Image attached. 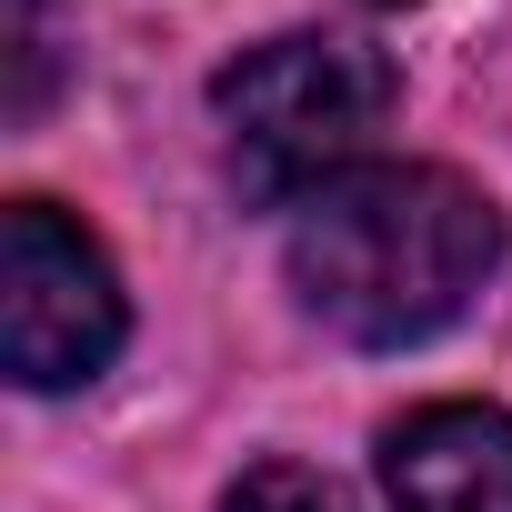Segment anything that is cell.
Listing matches in <instances>:
<instances>
[{"mask_svg": "<svg viewBox=\"0 0 512 512\" xmlns=\"http://www.w3.org/2000/svg\"><path fill=\"white\" fill-rule=\"evenodd\" d=\"M502 262V211L442 161H362L292 211V292L342 342H432Z\"/></svg>", "mask_w": 512, "mask_h": 512, "instance_id": "6da1fadb", "label": "cell"}, {"mask_svg": "<svg viewBox=\"0 0 512 512\" xmlns=\"http://www.w3.org/2000/svg\"><path fill=\"white\" fill-rule=\"evenodd\" d=\"M221 131H231V171L251 201H312L322 181L362 171L372 131L392 121L402 81L372 41H332V31H292L262 41L221 71Z\"/></svg>", "mask_w": 512, "mask_h": 512, "instance_id": "7a4b0ae2", "label": "cell"}, {"mask_svg": "<svg viewBox=\"0 0 512 512\" xmlns=\"http://www.w3.org/2000/svg\"><path fill=\"white\" fill-rule=\"evenodd\" d=\"M121 282L101 262V241L51 211V201H11L0 211V362L21 392H71L121 352Z\"/></svg>", "mask_w": 512, "mask_h": 512, "instance_id": "3957f363", "label": "cell"}, {"mask_svg": "<svg viewBox=\"0 0 512 512\" xmlns=\"http://www.w3.org/2000/svg\"><path fill=\"white\" fill-rule=\"evenodd\" d=\"M392 512H512V412L502 402H422L382 432Z\"/></svg>", "mask_w": 512, "mask_h": 512, "instance_id": "277c9868", "label": "cell"}, {"mask_svg": "<svg viewBox=\"0 0 512 512\" xmlns=\"http://www.w3.org/2000/svg\"><path fill=\"white\" fill-rule=\"evenodd\" d=\"M61 81V31H51V0H11V121H41Z\"/></svg>", "mask_w": 512, "mask_h": 512, "instance_id": "5b68a950", "label": "cell"}, {"mask_svg": "<svg viewBox=\"0 0 512 512\" xmlns=\"http://www.w3.org/2000/svg\"><path fill=\"white\" fill-rule=\"evenodd\" d=\"M221 512H352V492L332 472H302V462H251Z\"/></svg>", "mask_w": 512, "mask_h": 512, "instance_id": "8992f818", "label": "cell"}, {"mask_svg": "<svg viewBox=\"0 0 512 512\" xmlns=\"http://www.w3.org/2000/svg\"><path fill=\"white\" fill-rule=\"evenodd\" d=\"M382 11H402V0H382Z\"/></svg>", "mask_w": 512, "mask_h": 512, "instance_id": "52a82bcc", "label": "cell"}]
</instances>
